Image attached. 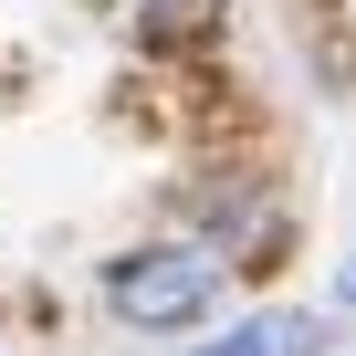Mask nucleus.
Returning <instances> with one entry per match:
<instances>
[{
  "label": "nucleus",
  "instance_id": "f03ea898",
  "mask_svg": "<svg viewBox=\"0 0 356 356\" xmlns=\"http://www.w3.org/2000/svg\"><path fill=\"white\" fill-rule=\"evenodd\" d=\"M325 335L304 325V314H262V325H241V335H220V346H200V356H314Z\"/></svg>",
  "mask_w": 356,
  "mask_h": 356
},
{
  "label": "nucleus",
  "instance_id": "20e7f679",
  "mask_svg": "<svg viewBox=\"0 0 356 356\" xmlns=\"http://www.w3.org/2000/svg\"><path fill=\"white\" fill-rule=\"evenodd\" d=\"M346 304H356V273H346Z\"/></svg>",
  "mask_w": 356,
  "mask_h": 356
},
{
  "label": "nucleus",
  "instance_id": "f257e3e1",
  "mask_svg": "<svg viewBox=\"0 0 356 356\" xmlns=\"http://www.w3.org/2000/svg\"><path fill=\"white\" fill-rule=\"evenodd\" d=\"M210 304H220V252H200V241H157V252H126L105 273V314L115 325H147V335L200 325Z\"/></svg>",
  "mask_w": 356,
  "mask_h": 356
},
{
  "label": "nucleus",
  "instance_id": "7ed1b4c3",
  "mask_svg": "<svg viewBox=\"0 0 356 356\" xmlns=\"http://www.w3.org/2000/svg\"><path fill=\"white\" fill-rule=\"evenodd\" d=\"M157 32H210V0H157Z\"/></svg>",
  "mask_w": 356,
  "mask_h": 356
}]
</instances>
